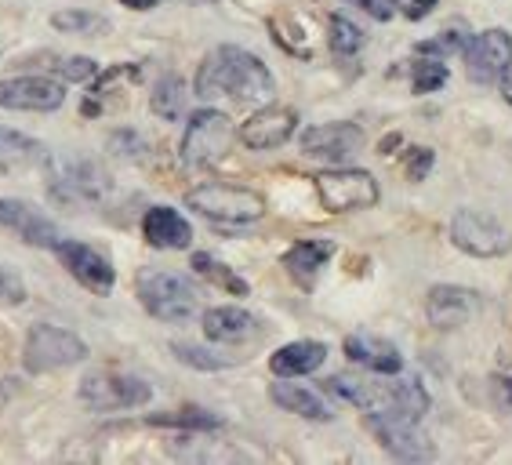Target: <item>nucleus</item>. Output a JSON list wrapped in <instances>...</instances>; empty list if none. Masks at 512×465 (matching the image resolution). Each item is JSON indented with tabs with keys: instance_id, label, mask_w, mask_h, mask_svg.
<instances>
[{
	"instance_id": "28",
	"label": "nucleus",
	"mask_w": 512,
	"mask_h": 465,
	"mask_svg": "<svg viewBox=\"0 0 512 465\" xmlns=\"http://www.w3.org/2000/svg\"><path fill=\"white\" fill-rule=\"evenodd\" d=\"M149 426L186 429V433H215V429H222V418L204 411V407H178V411H168V415H149Z\"/></svg>"
},
{
	"instance_id": "29",
	"label": "nucleus",
	"mask_w": 512,
	"mask_h": 465,
	"mask_svg": "<svg viewBox=\"0 0 512 465\" xmlns=\"http://www.w3.org/2000/svg\"><path fill=\"white\" fill-rule=\"evenodd\" d=\"M189 266H193V273L197 277H204V280H211L215 287H222V291H229V295H240L244 298L251 287H247V280L244 277H237L229 266H222L215 255H207V251H197V255L189 258Z\"/></svg>"
},
{
	"instance_id": "22",
	"label": "nucleus",
	"mask_w": 512,
	"mask_h": 465,
	"mask_svg": "<svg viewBox=\"0 0 512 465\" xmlns=\"http://www.w3.org/2000/svg\"><path fill=\"white\" fill-rule=\"evenodd\" d=\"M204 335L211 342H247V338L258 335V320L240 306H215L204 313Z\"/></svg>"
},
{
	"instance_id": "23",
	"label": "nucleus",
	"mask_w": 512,
	"mask_h": 465,
	"mask_svg": "<svg viewBox=\"0 0 512 465\" xmlns=\"http://www.w3.org/2000/svg\"><path fill=\"white\" fill-rule=\"evenodd\" d=\"M331 255H335V244H331V240H298V244L287 248L284 269L291 273V280H295L298 287H313Z\"/></svg>"
},
{
	"instance_id": "38",
	"label": "nucleus",
	"mask_w": 512,
	"mask_h": 465,
	"mask_svg": "<svg viewBox=\"0 0 512 465\" xmlns=\"http://www.w3.org/2000/svg\"><path fill=\"white\" fill-rule=\"evenodd\" d=\"M433 149H425V146H414L411 153H407L404 160V168H407V179L411 182H422L425 175H429V168H433Z\"/></svg>"
},
{
	"instance_id": "14",
	"label": "nucleus",
	"mask_w": 512,
	"mask_h": 465,
	"mask_svg": "<svg viewBox=\"0 0 512 465\" xmlns=\"http://www.w3.org/2000/svg\"><path fill=\"white\" fill-rule=\"evenodd\" d=\"M0 229L15 233V237L33 244V248H55L62 240L59 226L48 215H40L26 200H11V197H0Z\"/></svg>"
},
{
	"instance_id": "21",
	"label": "nucleus",
	"mask_w": 512,
	"mask_h": 465,
	"mask_svg": "<svg viewBox=\"0 0 512 465\" xmlns=\"http://www.w3.org/2000/svg\"><path fill=\"white\" fill-rule=\"evenodd\" d=\"M327 360V346L324 342H313V338H302V342H287L269 357V371L276 378H302L313 375L316 367Z\"/></svg>"
},
{
	"instance_id": "33",
	"label": "nucleus",
	"mask_w": 512,
	"mask_h": 465,
	"mask_svg": "<svg viewBox=\"0 0 512 465\" xmlns=\"http://www.w3.org/2000/svg\"><path fill=\"white\" fill-rule=\"evenodd\" d=\"M465 44H469V33H465L462 26H451V30H444L440 37L422 40L414 51H418V55H429V59H447V55H458Z\"/></svg>"
},
{
	"instance_id": "24",
	"label": "nucleus",
	"mask_w": 512,
	"mask_h": 465,
	"mask_svg": "<svg viewBox=\"0 0 512 465\" xmlns=\"http://www.w3.org/2000/svg\"><path fill=\"white\" fill-rule=\"evenodd\" d=\"M375 411H389V415H400V418H407V422H422L425 411H429V393H425L422 382L400 378V382H389V386H385V400Z\"/></svg>"
},
{
	"instance_id": "37",
	"label": "nucleus",
	"mask_w": 512,
	"mask_h": 465,
	"mask_svg": "<svg viewBox=\"0 0 512 465\" xmlns=\"http://www.w3.org/2000/svg\"><path fill=\"white\" fill-rule=\"evenodd\" d=\"M109 149L124 160H138L146 153V142L138 139L135 131H113V135H109Z\"/></svg>"
},
{
	"instance_id": "20",
	"label": "nucleus",
	"mask_w": 512,
	"mask_h": 465,
	"mask_svg": "<svg viewBox=\"0 0 512 465\" xmlns=\"http://www.w3.org/2000/svg\"><path fill=\"white\" fill-rule=\"evenodd\" d=\"M142 237H146L149 248L182 251L193 240V226L175 208H149L146 218H142Z\"/></svg>"
},
{
	"instance_id": "40",
	"label": "nucleus",
	"mask_w": 512,
	"mask_h": 465,
	"mask_svg": "<svg viewBox=\"0 0 512 465\" xmlns=\"http://www.w3.org/2000/svg\"><path fill=\"white\" fill-rule=\"evenodd\" d=\"M349 4H356V8H364L371 19H378V22H389L396 15V8H393V0H349Z\"/></svg>"
},
{
	"instance_id": "41",
	"label": "nucleus",
	"mask_w": 512,
	"mask_h": 465,
	"mask_svg": "<svg viewBox=\"0 0 512 465\" xmlns=\"http://www.w3.org/2000/svg\"><path fill=\"white\" fill-rule=\"evenodd\" d=\"M494 393H498L502 411H512V378H505V375L494 378Z\"/></svg>"
},
{
	"instance_id": "19",
	"label": "nucleus",
	"mask_w": 512,
	"mask_h": 465,
	"mask_svg": "<svg viewBox=\"0 0 512 465\" xmlns=\"http://www.w3.org/2000/svg\"><path fill=\"white\" fill-rule=\"evenodd\" d=\"M345 357L367 371H375V375H400L404 371L400 349L378 335H349L345 338Z\"/></svg>"
},
{
	"instance_id": "42",
	"label": "nucleus",
	"mask_w": 512,
	"mask_h": 465,
	"mask_svg": "<svg viewBox=\"0 0 512 465\" xmlns=\"http://www.w3.org/2000/svg\"><path fill=\"white\" fill-rule=\"evenodd\" d=\"M120 4L131 11H153V8H160V4H168V0H120Z\"/></svg>"
},
{
	"instance_id": "30",
	"label": "nucleus",
	"mask_w": 512,
	"mask_h": 465,
	"mask_svg": "<svg viewBox=\"0 0 512 465\" xmlns=\"http://www.w3.org/2000/svg\"><path fill=\"white\" fill-rule=\"evenodd\" d=\"M327 40H331V51H335L338 59H353L356 51L367 44V33L356 26V22H349L345 15H331L327 19Z\"/></svg>"
},
{
	"instance_id": "5",
	"label": "nucleus",
	"mask_w": 512,
	"mask_h": 465,
	"mask_svg": "<svg viewBox=\"0 0 512 465\" xmlns=\"http://www.w3.org/2000/svg\"><path fill=\"white\" fill-rule=\"evenodd\" d=\"M233 139H237V131H233V120L226 113L197 109L186 124V135H182V164L186 168H211L226 157Z\"/></svg>"
},
{
	"instance_id": "6",
	"label": "nucleus",
	"mask_w": 512,
	"mask_h": 465,
	"mask_svg": "<svg viewBox=\"0 0 512 465\" xmlns=\"http://www.w3.org/2000/svg\"><path fill=\"white\" fill-rule=\"evenodd\" d=\"M88 357V346L84 338H77L66 327H51V324H33L30 335H26V353H22V364L33 375H48V371H62V367H73Z\"/></svg>"
},
{
	"instance_id": "26",
	"label": "nucleus",
	"mask_w": 512,
	"mask_h": 465,
	"mask_svg": "<svg viewBox=\"0 0 512 465\" xmlns=\"http://www.w3.org/2000/svg\"><path fill=\"white\" fill-rule=\"evenodd\" d=\"M324 389L335 393L338 400H345V404L364 407V411H375L385 400V382H364V378H353V375H331L324 382Z\"/></svg>"
},
{
	"instance_id": "43",
	"label": "nucleus",
	"mask_w": 512,
	"mask_h": 465,
	"mask_svg": "<svg viewBox=\"0 0 512 465\" xmlns=\"http://www.w3.org/2000/svg\"><path fill=\"white\" fill-rule=\"evenodd\" d=\"M498 84H502V99H505V102H509V106H512V73H505V77L498 80Z\"/></svg>"
},
{
	"instance_id": "11",
	"label": "nucleus",
	"mask_w": 512,
	"mask_h": 465,
	"mask_svg": "<svg viewBox=\"0 0 512 465\" xmlns=\"http://www.w3.org/2000/svg\"><path fill=\"white\" fill-rule=\"evenodd\" d=\"M462 55L476 84H498L512 66V37L505 30H483L480 37H469Z\"/></svg>"
},
{
	"instance_id": "16",
	"label": "nucleus",
	"mask_w": 512,
	"mask_h": 465,
	"mask_svg": "<svg viewBox=\"0 0 512 465\" xmlns=\"http://www.w3.org/2000/svg\"><path fill=\"white\" fill-rule=\"evenodd\" d=\"M298 128V113L291 106H266L251 113L240 128V142L247 149H276L284 146Z\"/></svg>"
},
{
	"instance_id": "27",
	"label": "nucleus",
	"mask_w": 512,
	"mask_h": 465,
	"mask_svg": "<svg viewBox=\"0 0 512 465\" xmlns=\"http://www.w3.org/2000/svg\"><path fill=\"white\" fill-rule=\"evenodd\" d=\"M186 102H189L186 80L178 77V73L160 77L157 84H153V95H149V109H153L160 120H168V124L186 113Z\"/></svg>"
},
{
	"instance_id": "8",
	"label": "nucleus",
	"mask_w": 512,
	"mask_h": 465,
	"mask_svg": "<svg viewBox=\"0 0 512 465\" xmlns=\"http://www.w3.org/2000/svg\"><path fill=\"white\" fill-rule=\"evenodd\" d=\"M451 240L454 248L473 258H498L512 251V233L498 218L483 215V211L462 208L451 218Z\"/></svg>"
},
{
	"instance_id": "9",
	"label": "nucleus",
	"mask_w": 512,
	"mask_h": 465,
	"mask_svg": "<svg viewBox=\"0 0 512 465\" xmlns=\"http://www.w3.org/2000/svg\"><path fill=\"white\" fill-rule=\"evenodd\" d=\"M149 382L135 375H117V371H95L80 382V404L91 411H128V407L149 404Z\"/></svg>"
},
{
	"instance_id": "39",
	"label": "nucleus",
	"mask_w": 512,
	"mask_h": 465,
	"mask_svg": "<svg viewBox=\"0 0 512 465\" xmlns=\"http://www.w3.org/2000/svg\"><path fill=\"white\" fill-rule=\"evenodd\" d=\"M393 8L411 22H422L425 15H433L436 11V0H393Z\"/></svg>"
},
{
	"instance_id": "31",
	"label": "nucleus",
	"mask_w": 512,
	"mask_h": 465,
	"mask_svg": "<svg viewBox=\"0 0 512 465\" xmlns=\"http://www.w3.org/2000/svg\"><path fill=\"white\" fill-rule=\"evenodd\" d=\"M411 84L418 95H429V91H440L447 84V66L444 59H429V55H418L411 62Z\"/></svg>"
},
{
	"instance_id": "10",
	"label": "nucleus",
	"mask_w": 512,
	"mask_h": 465,
	"mask_svg": "<svg viewBox=\"0 0 512 465\" xmlns=\"http://www.w3.org/2000/svg\"><path fill=\"white\" fill-rule=\"evenodd\" d=\"M367 429H371V433L378 436V444L393 458H400V462H429V458H436L433 444L425 440L418 422H407V418L389 415V411H371V415H367Z\"/></svg>"
},
{
	"instance_id": "32",
	"label": "nucleus",
	"mask_w": 512,
	"mask_h": 465,
	"mask_svg": "<svg viewBox=\"0 0 512 465\" xmlns=\"http://www.w3.org/2000/svg\"><path fill=\"white\" fill-rule=\"evenodd\" d=\"M51 26L59 33H84V37H95V33L106 30V19L95 15V11H59V15H51Z\"/></svg>"
},
{
	"instance_id": "15",
	"label": "nucleus",
	"mask_w": 512,
	"mask_h": 465,
	"mask_svg": "<svg viewBox=\"0 0 512 465\" xmlns=\"http://www.w3.org/2000/svg\"><path fill=\"white\" fill-rule=\"evenodd\" d=\"M364 146V128H356L349 120H338V124H316L302 135V149L316 160H331V164H342L353 153H360Z\"/></svg>"
},
{
	"instance_id": "34",
	"label": "nucleus",
	"mask_w": 512,
	"mask_h": 465,
	"mask_svg": "<svg viewBox=\"0 0 512 465\" xmlns=\"http://www.w3.org/2000/svg\"><path fill=\"white\" fill-rule=\"evenodd\" d=\"M171 353H175L178 364L197 367V371H222V367H229L226 357H218V353H211V349L186 346V342H175V346H171Z\"/></svg>"
},
{
	"instance_id": "18",
	"label": "nucleus",
	"mask_w": 512,
	"mask_h": 465,
	"mask_svg": "<svg viewBox=\"0 0 512 465\" xmlns=\"http://www.w3.org/2000/svg\"><path fill=\"white\" fill-rule=\"evenodd\" d=\"M51 160V149L40 139H30L22 131L0 128V175H19V171L44 168Z\"/></svg>"
},
{
	"instance_id": "13",
	"label": "nucleus",
	"mask_w": 512,
	"mask_h": 465,
	"mask_svg": "<svg viewBox=\"0 0 512 465\" xmlns=\"http://www.w3.org/2000/svg\"><path fill=\"white\" fill-rule=\"evenodd\" d=\"M66 102L59 80L51 77H11L0 80V109H22V113H51Z\"/></svg>"
},
{
	"instance_id": "17",
	"label": "nucleus",
	"mask_w": 512,
	"mask_h": 465,
	"mask_svg": "<svg viewBox=\"0 0 512 465\" xmlns=\"http://www.w3.org/2000/svg\"><path fill=\"white\" fill-rule=\"evenodd\" d=\"M476 309H480L476 291L458 287V284H436L433 291H429V298H425V317H429L433 327H440V331L462 327Z\"/></svg>"
},
{
	"instance_id": "7",
	"label": "nucleus",
	"mask_w": 512,
	"mask_h": 465,
	"mask_svg": "<svg viewBox=\"0 0 512 465\" xmlns=\"http://www.w3.org/2000/svg\"><path fill=\"white\" fill-rule=\"evenodd\" d=\"M313 186L320 193V204L327 211H364L378 204V182L371 171L360 168H335V171H320L313 175Z\"/></svg>"
},
{
	"instance_id": "1",
	"label": "nucleus",
	"mask_w": 512,
	"mask_h": 465,
	"mask_svg": "<svg viewBox=\"0 0 512 465\" xmlns=\"http://www.w3.org/2000/svg\"><path fill=\"white\" fill-rule=\"evenodd\" d=\"M193 88H197L200 99L229 95L237 102H262L273 95V73L251 51L237 48V44H222V48L204 55Z\"/></svg>"
},
{
	"instance_id": "25",
	"label": "nucleus",
	"mask_w": 512,
	"mask_h": 465,
	"mask_svg": "<svg viewBox=\"0 0 512 465\" xmlns=\"http://www.w3.org/2000/svg\"><path fill=\"white\" fill-rule=\"evenodd\" d=\"M269 400H273L276 407L291 411V415L309 418V422H331V407L316 393L295 386V382H273V386H269Z\"/></svg>"
},
{
	"instance_id": "36",
	"label": "nucleus",
	"mask_w": 512,
	"mask_h": 465,
	"mask_svg": "<svg viewBox=\"0 0 512 465\" xmlns=\"http://www.w3.org/2000/svg\"><path fill=\"white\" fill-rule=\"evenodd\" d=\"M26 302V284L15 269L0 266V306H22Z\"/></svg>"
},
{
	"instance_id": "35",
	"label": "nucleus",
	"mask_w": 512,
	"mask_h": 465,
	"mask_svg": "<svg viewBox=\"0 0 512 465\" xmlns=\"http://www.w3.org/2000/svg\"><path fill=\"white\" fill-rule=\"evenodd\" d=\"M51 62H55V70L69 84H91V80L99 77V62L88 59V55H62V59H51Z\"/></svg>"
},
{
	"instance_id": "2",
	"label": "nucleus",
	"mask_w": 512,
	"mask_h": 465,
	"mask_svg": "<svg viewBox=\"0 0 512 465\" xmlns=\"http://www.w3.org/2000/svg\"><path fill=\"white\" fill-rule=\"evenodd\" d=\"M186 204L211 222H218V226H251L266 215L262 193L247 186H233V182H204V186L189 189Z\"/></svg>"
},
{
	"instance_id": "3",
	"label": "nucleus",
	"mask_w": 512,
	"mask_h": 465,
	"mask_svg": "<svg viewBox=\"0 0 512 465\" xmlns=\"http://www.w3.org/2000/svg\"><path fill=\"white\" fill-rule=\"evenodd\" d=\"M138 302L146 306L149 317L164 320V324H182L197 313V287L193 280L171 269H146L138 273Z\"/></svg>"
},
{
	"instance_id": "12",
	"label": "nucleus",
	"mask_w": 512,
	"mask_h": 465,
	"mask_svg": "<svg viewBox=\"0 0 512 465\" xmlns=\"http://www.w3.org/2000/svg\"><path fill=\"white\" fill-rule=\"evenodd\" d=\"M51 251L59 255V262L66 266L69 277L77 280L80 287H88L91 295H109L113 284H117V273L109 266V258H102L99 251L88 248V244H80V240H59Z\"/></svg>"
},
{
	"instance_id": "4",
	"label": "nucleus",
	"mask_w": 512,
	"mask_h": 465,
	"mask_svg": "<svg viewBox=\"0 0 512 465\" xmlns=\"http://www.w3.org/2000/svg\"><path fill=\"white\" fill-rule=\"evenodd\" d=\"M51 179L48 197L62 208H77V204H102L109 197V175L95 160H48Z\"/></svg>"
}]
</instances>
